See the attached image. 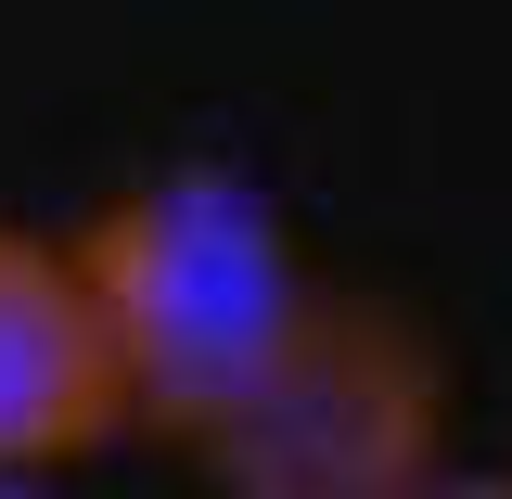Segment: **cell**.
<instances>
[{
    "mask_svg": "<svg viewBox=\"0 0 512 499\" xmlns=\"http://www.w3.org/2000/svg\"><path fill=\"white\" fill-rule=\"evenodd\" d=\"M77 269H90V308L116 333L128 423H154L180 448L256 397V372L295 346V320L320 295L282 205L244 192L231 167H167V180L116 192L77 231Z\"/></svg>",
    "mask_w": 512,
    "mask_h": 499,
    "instance_id": "6da1fadb",
    "label": "cell"
},
{
    "mask_svg": "<svg viewBox=\"0 0 512 499\" xmlns=\"http://www.w3.org/2000/svg\"><path fill=\"white\" fill-rule=\"evenodd\" d=\"M192 461L218 499H397L423 461H448V359L410 308L308 295L295 346L192 436Z\"/></svg>",
    "mask_w": 512,
    "mask_h": 499,
    "instance_id": "7a4b0ae2",
    "label": "cell"
},
{
    "mask_svg": "<svg viewBox=\"0 0 512 499\" xmlns=\"http://www.w3.org/2000/svg\"><path fill=\"white\" fill-rule=\"evenodd\" d=\"M116 423H128V372H116L103 308H90L77 244L0 218V461L52 474L77 448H103Z\"/></svg>",
    "mask_w": 512,
    "mask_h": 499,
    "instance_id": "3957f363",
    "label": "cell"
},
{
    "mask_svg": "<svg viewBox=\"0 0 512 499\" xmlns=\"http://www.w3.org/2000/svg\"><path fill=\"white\" fill-rule=\"evenodd\" d=\"M397 499H512V474H487V461H474V474H461V461H423Z\"/></svg>",
    "mask_w": 512,
    "mask_h": 499,
    "instance_id": "277c9868",
    "label": "cell"
},
{
    "mask_svg": "<svg viewBox=\"0 0 512 499\" xmlns=\"http://www.w3.org/2000/svg\"><path fill=\"white\" fill-rule=\"evenodd\" d=\"M0 499H52V474H13V461H0Z\"/></svg>",
    "mask_w": 512,
    "mask_h": 499,
    "instance_id": "5b68a950",
    "label": "cell"
}]
</instances>
